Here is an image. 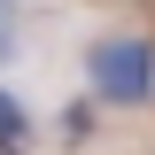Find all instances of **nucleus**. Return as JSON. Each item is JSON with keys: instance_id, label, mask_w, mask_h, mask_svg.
I'll use <instances>...</instances> for the list:
<instances>
[{"instance_id": "obj_1", "label": "nucleus", "mask_w": 155, "mask_h": 155, "mask_svg": "<svg viewBox=\"0 0 155 155\" xmlns=\"http://www.w3.org/2000/svg\"><path fill=\"white\" fill-rule=\"evenodd\" d=\"M85 85L109 109H140L155 93V47L147 39H101L93 54H85Z\"/></svg>"}, {"instance_id": "obj_2", "label": "nucleus", "mask_w": 155, "mask_h": 155, "mask_svg": "<svg viewBox=\"0 0 155 155\" xmlns=\"http://www.w3.org/2000/svg\"><path fill=\"white\" fill-rule=\"evenodd\" d=\"M23 124H31V116H23V101H16V93H0V147H16Z\"/></svg>"}, {"instance_id": "obj_3", "label": "nucleus", "mask_w": 155, "mask_h": 155, "mask_svg": "<svg viewBox=\"0 0 155 155\" xmlns=\"http://www.w3.org/2000/svg\"><path fill=\"white\" fill-rule=\"evenodd\" d=\"M16 54V0H0V62Z\"/></svg>"}]
</instances>
